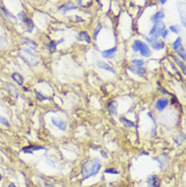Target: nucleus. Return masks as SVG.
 <instances>
[{
    "instance_id": "obj_24",
    "label": "nucleus",
    "mask_w": 186,
    "mask_h": 187,
    "mask_svg": "<svg viewBox=\"0 0 186 187\" xmlns=\"http://www.w3.org/2000/svg\"><path fill=\"white\" fill-rule=\"evenodd\" d=\"M103 29V26L101 23H99L97 26H96V29H95V31H94V35H93V37H94V40H97V37H98V35H99V33L101 32V30Z\"/></svg>"
},
{
    "instance_id": "obj_35",
    "label": "nucleus",
    "mask_w": 186,
    "mask_h": 187,
    "mask_svg": "<svg viewBox=\"0 0 186 187\" xmlns=\"http://www.w3.org/2000/svg\"><path fill=\"white\" fill-rule=\"evenodd\" d=\"M47 163H48V164H50V165L52 166V167H55V163H54V162H52L51 160H49V159H48V160H47Z\"/></svg>"
},
{
    "instance_id": "obj_9",
    "label": "nucleus",
    "mask_w": 186,
    "mask_h": 187,
    "mask_svg": "<svg viewBox=\"0 0 186 187\" xmlns=\"http://www.w3.org/2000/svg\"><path fill=\"white\" fill-rule=\"evenodd\" d=\"M168 104H169V101L167 99H159L156 103V109L158 111H163L168 106Z\"/></svg>"
},
{
    "instance_id": "obj_15",
    "label": "nucleus",
    "mask_w": 186,
    "mask_h": 187,
    "mask_svg": "<svg viewBox=\"0 0 186 187\" xmlns=\"http://www.w3.org/2000/svg\"><path fill=\"white\" fill-rule=\"evenodd\" d=\"M11 77L14 81H16V83L18 86H23V81H24L23 76L20 73H18V72H13V73L11 74Z\"/></svg>"
},
{
    "instance_id": "obj_7",
    "label": "nucleus",
    "mask_w": 186,
    "mask_h": 187,
    "mask_svg": "<svg viewBox=\"0 0 186 187\" xmlns=\"http://www.w3.org/2000/svg\"><path fill=\"white\" fill-rule=\"evenodd\" d=\"M138 51H139L140 54H141L143 57H149V56H151V50H149L148 46L145 43H142L141 41H140Z\"/></svg>"
},
{
    "instance_id": "obj_38",
    "label": "nucleus",
    "mask_w": 186,
    "mask_h": 187,
    "mask_svg": "<svg viewBox=\"0 0 186 187\" xmlns=\"http://www.w3.org/2000/svg\"><path fill=\"white\" fill-rule=\"evenodd\" d=\"M160 2H161V4H165L167 2V0H160Z\"/></svg>"
},
{
    "instance_id": "obj_18",
    "label": "nucleus",
    "mask_w": 186,
    "mask_h": 187,
    "mask_svg": "<svg viewBox=\"0 0 186 187\" xmlns=\"http://www.w3.org/2000/svg\"><path fill=\"white\" fill-rule=\"evenodd\" d=\"M173 58H174V61H175L176 64H177V65H179V67L181 68V71L183 72V74L185 75V74H186V70H185L186 67H185V64L181 61V60H180V59L178 58V57L173 56Z\"/></svg>"
},
{
    "instance_id": "obj_34",
    "label": "nucleus",
    "mask_w": 186,
    "mask_h": 187,
    "mask_svg": "<svg viewBox=\"0 0 186 187\" xmlns=\"http://www.w3.org/2000/svg\"><path fill=\"white\" fill-rule=\"evenodd\" d=\"M161 36H162V38H164V39H166L167 38V36H168V31L166 29L164 30L163 32H162V34H161Z\"/></svg>"
},
{
    "instance_id": "obj_31",
    "label": "nucleus",
    "mask_w": 186,
    "mask_h": 187,
    "mask_svg": "<svg viewBox=\"0 0 186 187\" xmlns=\"http://www.w3.org/2000/svg\"><path fill=\"white\" fill-rule=\"evenodd\" d=\"M7 45V40L4 37H0V50L3 49Z\"/></svg>"
},
{
    "instance_id": "obj_28",
    "label": "nucleus",
    "mask_w": 186,
    "mask_h": 187,
    "mask_svg": "<svg viewBox=\"0 0 186 187\" xmlns=\"http://www.w3.org/2000/svg\"><path fill=\"white\" fill-rule=\"evenodd\" d=\"M26 23H27V32H29V33H32V32H33V30H34V28H35V26H34L33 22L29 19Z\"/></svg>"
},
{
    "instance_id": "obj_27",
    "label": "nucleus",
    "mask_w": 186,
    "mask_h": 187,
    "mask_svg": "<svg viewBox=\"0 0 186 187\" xmlns=\"http://www.w3.org/2000/svg\"><path fill=\"white\" fill-rule=\"evenodd\" d=\"M181 42H182V39H181V38H177V40L173 43V48H174V49L177 50L178 48L181 47V46H182Z\"/></svg>"
},
{
    "instance_id": "obj_4",
    "label": "nucleus",
    "mask_w": 186,
    "mask_h": 187,
    "mask_svg": "<svg viewBox=\"0 0 186 187\" xmlns=\"http://www.w3.org/2000/svg\"><path fill=\"white\" fill-rule=\"evenodd\" d=\"M74 9H77V5L73 4L72 2H67V3L61 5V6L58 8L59 11H62V13H66L70 10H74Z\"/></svg>"
},
{
    "instance_id": "obj_32",
    "label": "nucleus",
    "mask_w": 186,
    "mask_h": 187,
    "mask_svg": "<svg viewBox=\"0 0 186 187\" xmlns=\"http://www.w3.org/2000/svg\"><path fill=\"white\" fill-rule=\"evenodd\" d=\"M169 29H170L171 32L175 33V34H178V33L180 32V28H179L178 26H171Z\"/></svg>"
},
{
    "instance_id": "obj_2",
    "label": "nucleus",
    "mask_w": 186,
    "mask_h": 187,
    "mask_svg": "<svg viewBox=\"0 0 186 187\" xmlns=\"http://www.w3.org/2000/svg\"><path fill=\"white\" fill-rule=\"evenodd\" d=\"M165 30V23H162V22H159V23H156L154 26L151 29V31H149V37L155 39V40H157L159 38V36H161L162 32H163Z\"/></svg>"
},
{
    "instance_id": "obj_21",
    "label": "nucleus",
    "mask_w": 186,
    "mask_h": 187,
    "mask_svg": "<svg viewBox=\"0 0 186 187\" xmlns=\"http://www.w3.org/2000/svg\"><path fill=\"white\" fill-rule=\"evenodd\" d=\"M35 95H36V98L38 99L39 101H45V100H49L48 97H46L43 94H41L40 92H38L37 90H35Z\"/></svg>"
},
{
    "instance_id": "obj_6",
    "label": "nucleus",
    "mask_w": 186,
    "mask_h": 187,
    "mask_svg": "<svg viewBox=\"0 0 186 187\" xmlns=\"http://www.w3.org/2000/svg\"><path fill=\"white\" fill-rule=\"evenodd\" d=\"M52 123H53L58 129H60V130H62V131H64L66 129V126H67L66 121H64V120L60 119V118H52Z\"/></svg>"
},
{
    "instance_id": "obj_13",
    "label": "nucleus",
    "mask_w": 186,
    "mask_h": 187,
    "mask_svg": "<svg viewBox=\"0 0 186 187\" xmlns=\"http://www.w3.org/2000/svg\"><path fill=\"white\" fill-rule=\"evenodd\" d=\"M97 66H98V67H99V68L105 69V70H107V71L112 72L113 74H115V73H116L115 69L113 68L112 66H110L109 64H107L106 62H104V61H98V63H97Z\"/></svg>"
},
{
    "instance_id": "obj_17",
    "label": "nucleus",
    "mask_w": 186,
    "mask_h": 187,
    "mask_svg": "<svg viewBox=\"0 0 186 187\" xmlns=\"http://www.w3.org/2000/svg\"><path fill=\"white\" fill-rule=\"evenodd\" d=\"M62 41H63V40H60V41H57V42H55V41L50 42V43L48 44V49H49V51H50V53H55V52H56V46H57V44L61 43Z\"/></svg>"
},
{
    "instance_id": "obj_16",
    "label": "nucleus",
    "mask_w": 186,
    "mask_h": 187,
    "mask_svg": "<svg viewBox=\"0 0 186 187\" xmlns=\"http://www.w3.org/2000/svg\"><path fill=\"white\" fill-rule=\"evenodd\" d=\"M165 17V14L163 11H158V12H156L154 16H151V20L152 23H159V22H161L162 19H163Z\"/></svg>"
},
{
    "instance_id": "obj_36",
    "label": "nucleus",
    "mask_w": 186,
    "mask_h": 187,
    "mask_svg": "<svg viewBox=\"0 0 186 187\" xmlns=\"http://www.w3.org/2000/svg\"><path fill=\"white\" fill-rule=\"evenodd\" d=\"M75 19H76V20H77V22H79V23H84V20L82 19L81 17H79V16H76Z\"/></svg>"
},
{
    "instance_id": "obj_12",
    "label": "nucleus",
    "mask_w": 186,
    "mask_h": 187,
    "mask_svg": "<svg viewBox=\"0 0 186 187\" xmlns=\"http://www.w3.org/2000/svg\"><path fill=\"white\" fill-rule=\"evenodd\" d=\"M108 112L111 114L112 116H116L117 115V102L116 101H112L108 104Z\"/></svg>"
},
{
    "instance_id": "obj_40",
    "label": "nucleus",
    "mask_w": 186,
    "mask_h": 187,
    "mask_svg": "<svg viewBox=\"0 0 186 187\" xmlns=\"http://www.w3.org/2000/svg\"><path fill=\"white\" fill-rule=\"evenodd\" d=\"M142 155H145V156H148V153H140V156H142Z\"/></svg>"
},
{
    "instance_id": "obj_10",
    "label": "nucleus",
    "mask_w": 186,
    "mask_h": 187,
    "mask_svg": "<svg viewBox=\"0 0 186 187\" xmlns=\"http://www.w3.org/2000/svg\"><path fill=\"white\" fill-rule=\"evenodd\" d=\"M116 52H117V48L113 47V48H111V49L102 51V56L104 57V58H113V57L115 56Z\"/></svg>"
},
{
    "instance_id": "obj_30",
    "label": "nucleus",
    "mask_w": 186,
    "mask_h": 187,
    "mask_svg": "<svg viewBox=\"0 0 186 187\" xmlns=\"http://www.w3.org/2000/svg\"><path fill=\"white\" fill-rule=\"evenodd\" d=\"M139 44H140V41L139 40H135V41H134V43L132 45V50L134 51V52H138Z\"/></svg>"
},
{
    "instance_id": "obj_5",
    "label": "nucleus",
    "mask_w": 186,
    "mask_h": 187,
    "mask_svg": "<svg viewBox=\"0 0 186 187\" xmlns=\"http://www.w3.org/2000/svg\"><path fill=\"white\" fill-rule=\"evenodd\" d=\"M128 69H129L131 72H133L134 74H137L140 77L145 76L146 73L145 68H143V67H137V66H134V65H129L128 66Z\"/></svg>"
},
{
    "instance_id": "obj_29",
    "label": "nucleus",
    "mask_w": 186,
    "mask_h": 187,
    "mask_svg": "<svg viewBox=\"0 0 186 187\" xmlns=\"http://www.w3.org/2000/svg\"><path fill=\"white\" fill-rule=\"evenodd\" d=\"M0 124L4 125V126H6V127H9V126H10L9 122L7 121V119H6L5 117L1 116V115H0Z\"/></svg>"
},
{
    "instance_id": "obj_39",
    "label": "nucleus",
    "mask_w": 186,
    "mask_h": 187,
    "mask_svg": "<svg viewBox=\"0 0 186 187\" xmlns=\"http://www.w3.org/2000/svg\"><path fill=\"white\" fill-rule=\"evenodd\" d=\"M76 2H77V4H78V5H80V4H81V0H76Z\"/></svg>"
},
{
    "instance_id": "obj_23",
    "label": "nucleus",
    "mask_w": 186,
    "mask_h": 187,
    "mask_svg": "<svg viewBox=\"0 0 186 187\" xmlns=\"http://www.w3.org/2000/svg\"><path fill=\"white\" fill-rule=\"evenodd\" d=\"M1 9H2V11H3V13H4L5 16L8 17V19H12V20H16V19H15V16H13V14H11L7 9H6L5 7H1Z\"/></svg>"
},
{
    "instance_id": "obj_11",
    "label": "nucleus",
    "mask_w": 186,
    "mask_h": 187,
    "mask_svg": "<svg viewBox=\"0 0 186 187\" xmlns=\"http://www.w3.org/2000/svg\"><path fill=\"white\" fill-rule=\"evenodd\" d=\"M45 147L42 146H24L23 147V152L24 153H33L35 150H44Z\"/></svg>"
},
{
    "instance_id": "obj_33",
    "label": "nucleus",
    "mask_w": 186,
    "mask_h": 187,
    "mask_svg": "<svg viewBox=\"0 0 186 187\" xmlns=\"http://www.w3.org/2000/svg\"><path fill=\"white\" fill-rule=\"evenodd\" d=\"M105 173H110V174H118L119 173V171L118 170H116V169H113V168H108V169H106L105 170Z\"/></svg>"
},
{
    "instance_id": "obj_37",
    "label": "nucleus",
    "mask_w": 186,
    "mask_h": 187,
    "mask_svg": "<svg viewBox=\"0 0 186 187\" xmlns=\"http://www.w3.org/2000/svg\"><path fill=\"white\" fill-rule=\"evenodd\" d=\"M101 155H102L104 158H107V155H106V153L104 152V150H101Z\"/></svg>"
},
{
    "instance_id": "obj_25",
    "label": "nucleus",
    "mask_w": 186,
    "mask_h": 187,
    "mask_svg": "<svg viewBox=\"0 0 186 187\" xmlns=\"http://www.w3.org/2000/svg\"><path fill=\"white\" fill-rule=\"evenodd\" d=\"M17 17H18V19H20L23 23H26L27 22V19H27V17L26 13H24L23 11H20V12H18Z\"/></svg>"
},
{
    "instance_id": "obj_14",
    "label": "nucleus",
    "mask_w": 186,
    "mask_h": 187,
    "mask_svg": "<svg viewBox=\"0 0 186 187\" xmlns=\"http://www.w3.org/2000/svg\"><path fill=\"white\" fill-rule=\"evenodd\" d=\"M78 41H84L87 42L88 44L91 43V38H90V35L88 34V32H80L79 34L77 35V37H76Z\"/></svg>"
},
{
    "instance_id": "obj_26",
    "label": "nucleus",
    "mask_w": 186,
    "mask_h": 187,
    "mask_svg": "<svg viewBox=\"0 0 186 187\" xmlns=\"http://www.w3.org/2000/svg\"><path fill=\"white\" fill-rule=\"evenodd\" d=\"M121 121L124 123L125 126H127V127H134V123L132 121H130V120H128L126 118H121Z\"/></svg>"
},
{
    "instance_id": "obj_20",
    "label": "nucleus",
    "mask_w": 186,
    "mask_h": 187,
    "mask_svg": "<svg viewBox=\"0 0 186 187\" xmlns=\"http://www.w3.org/2000/svg\"><path fill=\"white\" fill-rule=\"evenodd\" d=\"M176 52L183 59V61H185V60H186V56H185V49H184V48L181 46V47L178 48V49L176 50Z\"/></svg>"
},
{
    "instance_id": "obj_42",
    "label": "nucleus",
    "mask_w": 186,
    "mask_h": 187,
    "mask_svg": "<svg viewBox=\"0 0 186 187\" xmlns=\"http://www.w3.org/2000/svg\"><path fill=\"white\" fill-rule=\"evenodd\" d=\"M97 1H98V2H99V1H100V0H97Z\"/></svg>"
},
{
    "instance_id": "obj_3",
    "label": "nucleus",
    "mask_w": 186,
    "mask_h": 187,
    "mask_svg": "<svg viewBox=\"0 0 186 187\" xmlns=\"http://www.w3.org/2000/svg\"><path fill=\"white\" fill-rule=\"evenodd\" d=\"M5 84H6V90H7L9 95H10L11 97L17 99L18 98V90L16 89V86H15L13 83H8V81L7 83H5Z\"/></svg>"
},
{
    "instance_id": "obj_19",
    "label": "nucleus",
    "mask_w": 186,
    "mask_h": 187,
    "mask_svg": "<svg viewBox=\"0 0 186 187\" xmlns=\"http://www.w3.org/2000/svg\"><path fill=\"white\" fill-rule=\"evenodd\" d=\"M152 47L154 48L155 50H162L165 48V44L161 41H155L154 43L152 44Z\"/></svg>"
},
{
    "instance_id": "obj_1",
    "label": "nucleus",
    "mask_w": 186,
    "mask_h": 187,
    "mask_svg": "<svg viewBox=\"0 0 186 187\" xmlns=\"http://www.w3.org/2000/svg\"><path fill=\"white\" fill-rule=\"evenodd\" d=\"M101 169V162L98 158H94L91 160H88L87 162L82 165L81 168V175L82 181L88 179L91 176H96L99 173Z\"/></svg>"
},
{
    "instance_id": "obj_8",
    "label": "nucleus",
    "mask_w": 186,
    "mask_h": 187,
    "mask_svg": "<svg viewBox=\"0 0 186 187\" xmlns=\"http://www.w3.org/2000/svg\"><path fill=\"white\" fill-rule=\"evenodd\" d=\"M160 178L157 175H152L151 177H148V183L149 187H160Z\"/></svg>"
},
{
    "instance_id": "obj_22",
    "label": "nucleus",
    "mask_w": 186,
    "mask_h": 187,
    "mask_svg": "<svg viewBox=\"0 0 186 187\" xmlns=\"http://www.w3.org/2000/svg\"><path fill=\"white\" fill-rule=\"evenodd\" d=\"M132 64L134 66H137V67H143V65H145V61L141 59H133Z\"/></svg>"
},
{
    "instance_id": "obj_41",
    "label": "nucleus",
    "mask_w": 186,
    "mask_h": 187,
    "mask_svg": "<svg viewBox=\"0 0 186 187\" xmlns=\"http://www.w3.org/2000/svg\"><path fill=\"white\" fill-rule=\"evenodd\" d=\"M1 180H2V175L0 174V181H1Z\"/></svg>"
}]
</instances>
